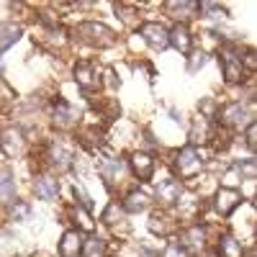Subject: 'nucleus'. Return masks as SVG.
<instances>
[{
	"label": "nucleus",
	"mask_w": 257,
	"mask_h": 257,
	"mask_svg": "<svg viewBox=\"0 0 257 257\" xmlns=\"http://www.w3.org/2000/svg\"><path fill=\"white\" fill-rule=\"evenodd\" d=\"M247 147L254 152V147H257V126H254V121L252 123H247Z\"/></svg>",
	"instance_id": "nucleus-31"
},
{
	"label": "nucleus",
	"mask_w": 257,
	"mask_h": 257,
	"mask_svg": "<svg viewBox=\"0 0 257 257\" xmlns=\"http://www.w3.org/2000/svg\"><path fill=\"white\" fill-rule=\"evenodd\" d=\"M34 190H36V196L41 201H54L57 193H59V183L52 175H39L36 183H34Z\"/></svg>",
	"instance_id": "nucleus-14"
},
{
	"label": "nucleus",
	"mask_w": 257,
	"mask_h": 257,
	"mask_svg": "<svg viewBox=\"0 0 257 257\" xmlns=\"http://www.w3.org/2000/svg\"><path fill=\"white\" fill-rule=\"evenodd\" d=\"M0 147H3V152L8 157H18L21 149H24V134L18 128H6L3 137H0Z\"/></svg>",
	"instance_id": "nucleus-13"
},
{
	"label": "nucleus",
	"mask_w": 257,
	"mask_h": 257,
	"mask_svg": "<svg viewBox=\"0 0 257 257\" xmlns=\"http://www.w3.org/2000/svg\"><path fill=\"white\" fill-rule=\"evenodd\" d=\"M201 108H203V113H208V116H211V113H213V103H211V100H206V103L201 105Z\"/></svg>",
	"instance_id": "nucleus-33"
},
{
	"label": "nucleus",
	"mask_w": 257,
	"mask_h": 257,
	"mask_svg": "<svg viewBox=\"0 0 257 257\" xmlns=\"http://www.w3.org/2000/svg\"><path fill=\"white\" fill-rule=\"evenodd\" d=\"M167 8H170V13H173V18H180V24L185 18L198 13V3H188V0H183V3H167Z\"/></svg>",
	"instance_id": "nucleus-21"
},
{
	"label": "nucleus",
	"mask_w": 257,
	"mask_h": 257,
	"mask_svg": "<svg viewBox=\"0 0 257 257\" xmlns=\"http://www.w3.org/2000/svg\"><path fill=\"white\" fill-rule=\"evenodd\" d=\"M175 226H178V224L170 219L165 211H155L152 216H149V231H152V234H160V237H167V234H173Z\"/></svg>",
	"instance_id": "nucleus-15"
},
{
	"label": "nucleus",
	"mask_w": 257,
	"mask_h": 257,
	"mask_svg": "<svg viewBox=\"0 0 257 257\" xmlns=\"http://www.w3.org/2000/svg\"><path fill=\"white\" fill-rule=\"evenodd\" d=\"M16 198V180H13V173L8 167L0 170V203H13Z\"/></svg>",
	"instance_id": "nucleus-16"
},
{
	"label": "nucleus",
	"mask_w": 257,
	"mask_h": 257,
	"mask_svg": "<svg viewBox=\"0 0 257 257\" xmlns=\"http://www.w3.org/2000/svg\"><path fill=\"white\" fill-rule=\"evenodd\" d=\"M211 139V128H208V123L201 118V121H196V126H193V132H190V142L193 144H198V142H208Z\"/></svg>",
	"instance_id": "nucleus-28"
},
{
	"label": "nucleus",
	"mask_w": 257,
	"mask_h": 257,
	"mask_svg": "<svg viewBox=\"0 0 257 257\" xmlns=\"http://www.w3.org/2000/svg\"><path fill=\"white\" fill-rule=\"evenodd\" d=\"M128 167H132V173L139 180H152V175H155V160L147 152H134L132 160H128Z\"/></svg>",
	"instance_id": "nucleus-6"
},
{
	"label": "nucleus",
	"mask_w": 257,
	"mask_h": 257,
	"mask_svg": "<svg viewBox=\"0 0 257 257\" xmlns=\"http://www.w3.org/2000/svg\"><path fill=\"white\" fill-rule=\"evenodd\" d=\"M75 224H77L82 231H88V234H93V229H95V224H93V219H90V213L85 211L82 206H75Z\"/></svg>",
	"instance_id": "nucleus-27"
},
{
	"label": "nucleus",
	"mask_w": 257,
	"mask_h": 257,
	"mask_svg": "<svg viewBox=\"0 0 257 257\" xmlns=\"http://www.w3.org/2000/svg\"><path fill=\"white\" fill-rule=\"evenodd\" d=\"M29 203H18V206H13V219H24V216H29Z\"/></svg>",
	"instance_id": "nucleus-32"
},
{
	"label": "nucleus",
	"mask_w": 257,
	"mask_h": 257,
	"mask_svg": "<svg viewBox=\"0 0 257 257\" xmlns=\"http://www.w3.org/2000/svg\"><path fill=\"white\" fill-rule=\"evenodd\" d=\"M34 257H36V254H34ZM39 257H44V254H39Z\"/></svg>",
	"instance_id": "nucleus-34"
},
{
	"label": "nucleus",
	"mask_w": 257,
	"mask_h": 257,
	"mask_svg": "<svg viewBox=\"0 0 257 257\" xmlns=\"http://www.w3.org/2000/svg\"><path fill=\"white\" fill-rule=\"evenodd\" d=\"M75 80H77V85H80L85 93L98 90V88H100V82H103L98 67H95L93 62H88V59H82V62L75 64Z\"/></svg>",
	"instance_id": "nucleus-3"
},
{
	"label": "nucleus",
	"mask_w": 257,
	"mask_h": 257,
	"mask_svg": "<svg viewBox=\"0 0 257 257\" xmlns=\"http://www.w3.org/2000/svg\"><path fill=\"white\" fill-rule=\"evenodd\" d=\"M113 8H116V13L121 16V21H123L126 26H137V24H139V16H137V8H134V6H123V3H116Z\"/></svg>",
	"instance_id": "nucleus-24"
},
{
	"label": "nucleus",
	"mask_w": 257,
	"mask_h": 257,
	"mask_svg": "<svg viewBox=\"0 0 257 257\" xmlns=\"http://www.w3.org/2000/svg\"><path fill=\"white\" fill-rule=\"evenodd\" d=\"M219 254L221 257H244V247L234 237H221L219 239Z\"/></svg>",
	"instance_id": "nucleus-20"
},
{
	"label": "nucleus",
	"mask_w": 257,
	"mask_h": 257,
	"mask_svg": "<svg viewBox=\"0 0 257 257\" xmlns=\"http://www.w3.org/2000/svg\"><path fill=\"white\" fill-rule=\"evenodd\" d=\"M167 44H173L180 54H188L190 47H193V39H190V31L185 24H175L173 29L167 31Z\"/></svg>",
	"instance_id": "nucleus-10"
},
{
	"label": "nucleus",
	"mask_w": 257,
	"mask_h": 257,
	"mask_svg": "<svg viewBox=\"0 0 257 257\" xmlns=\"http://www.w3.org/2000/svg\"><path fill=\"white\" fill-rule=\"evenodd\" d=\"M77 34L85 44L105 49V47H113L116 44V31L108 29L105 24H98V21H85V24L77 26Z\"/></svg>",
	"instance_id": "nucleus-1"
},
{
	"label": "nucleus",
	"mask_w": 257,
	"mask_h": 257,
	"mask_svg": "<svg viewBox=\"0 0 257 257\" xmlns=\"http://www.w3.org/2000/svg\"><path fill=\"white\" fill-rule=\"evenodd\" d=\"M221 70H224V80L229 82V85H237V82H242L244 77V70H242V62H239V57H237V52H234V47H224V52H221Z\"/></svg>",
	"instance_id": "nucleus-4"
},
{
	"label": "nucleus",
	"mask_w": 257,
	"mask_h": 257,
	"mask_svg": "<svg viewBox=\"0 0 257 257\" xmlns=\"http://www.w3.org/2000/svg\"><path fill=\"white\" fill-rule=\"evenodd\" d=\"M173 165H175V173L183 180H193L196 175H201V170H203V160L196 152V147H183L180 152H175V162Z\"/></svg>",
	"instance_id": "nucleus-2"
},
{
	"label": "nucleus",
	"mask_w": 257,
	"mask_h": 257,
	"mask_svg": "<svg viewBox=\"0 0 257 257\" xmlns=\"http://www.w3.org/2000/svg\"><path fill=\"white\" fill-rule=\"evenodd\" d=\"M180 196H183V185L178 180H160V185H157V201L160 203L173 206L180 201Z\"/></svg>",
	"instance_id": "nucleus-12"
},
{
	"label": "nucleus",
	"mask_w": 257,
	"mask_h": 257,
	"mask_svg": "<svg viewBox=\"0 0 257 257\" xmlns=\"http://www.w3.org/2000/svg\"><path fill=\"white\" fill-rule=\"evenodd\" d=\"M121 221H123L121 206H118V203H108V208L103 211V224H108V226H118Z\"/></svg>",
	"instance_id": "nucleus-26"
},
{
	"label": "nucleus",
	"mask_w": 257,
	"mask_h": 257,
	"mask_svg": "<svg viewBox=\"0 0 257 257\" xmlns=\"http://www.w3.org/2000/svg\"><path fill=\"white\" fill-rule=\"evenodd\" d=\"M21 26H16V24H3L0 26V52H6V49H11L16 41L21 39Z\"/></svg>",
	"instance_id": "nucleus-19"
},
{
	"label": "nucleus",
	"mask_w": 257,
	"mask_h": 257,
	"mask_svg": "<svg viewBox=\"0 0 257 257\" xmlns=\"http://www.w3.org/2000/svg\"><path fill=\"white\" fill-rule=\"evenodd\" d=\"M147 206H149V198H147V193H142V190H132L123 198V211H128V213L147 211Z\"/></svg>",
	"instance_id": "nucleus-18"
},
{
	"label": "nucleus",
	"mask_w": 257,
	"mask_h": 257,
	"mask_svg": "<svg viewBox=\"0 0 257 257\" xmlns=\"http://www.w3.org/2000/svg\"><path fill=\"white\" fill-rule=\"evenodd\" d=\"M239 62H242V70L247 67L249 72H257V54H254L252 49H249V52H247V54H244V57H242Z\"/></svg>",
	"instance_id": "nucleus-30"
},
{
	"label": "nucleus",
	"mask_w": 257,
	"mask_h": 257,
	"mask_svg": "<svg viewBox=\"0 0 257 257\" xmlns=\"http://www.w3.org/2000/svg\"><path fill=\"white\" fill-rule=\"evenodd\" d=\"M142 36L149 47L155 49H165L167 47V29L162 24H155V21H149V24H142Z\"/></svg>",
	"instance_id": "nucleus-9"
},
{
	"label": "nucleus",
	"mask_w": 257,
	"mask_h": 257,
	"mask_svg": "<svg viewBox=\"0 0 257 257\" xmlns=\"http://www.w3.org/2000/svg\"><path fill=\"white\" fill-rule=\"evenodd\" d=\"M162 257H188V249L183 247V242H170L162 252Z\"/></svg>",
	"instance_id": "nucleus-29"
},
{
	"label": "nucleus",
	"mask_w": 257,
	"mask_h": 257,
	"mask_svg": "<svg viewBox=\"0 0 257 257\" xmlns=\"http://www.w3.org/2000/svg\"><path fill=\"white\" fill-rule=\"evenodd\" d=\"M252 108H247V105L242 103H229L226 108L219 111V121L224 126H242V123H252Z\"/></svg>",
	"instance_id": "nucleus-5"
},
{
	"label": "nucleus",
	"mask_w": 257,
	"mask_h": 257,
	"mask_svg": "<svg viewBox=\"0 0 257 257\" xmlns=\"http://www.w3.org/2000/svg\"><path fill=\"white\" fill-rule=\"evenodd\" d=\"M49 160H52V165H54L57 170H67V167L72 165V152H70L64 144L54 142V144L49 147Z\"/></svg>",
	"instance_id": "nucleus-17"
},
{
	"label": "nucleus",
	"mask_w": 257,
	"mask_h": 257,
	"mask_svg": "<svg viewBox=\"0 0 257 257\" xmlns=\"http://www.w3.org/2000/svg\"><path fill=\"white\" fill-rule=\"evenodd\" d=\"M239 203H242V193L237 188H226V185L219 188V193H216V211L221 213V216H229Z\"/></svg>",
	"instance_id": "nucleus-7"
},
{
	"label": "nucleus",
	"mask_w": 257,
	"mask_h": 257,
	"mask_svg": "<svg viewBox=\"0 0 257 257\" xmlns=\"http://www.w3.org/2000/svg\"><path fill=\"white\" fill-rule=\"evenodd\" d=\"M75 116H77V111L72 108L67 100L57 98V100L52 103V118H54V126H59V128H70V126L77 121Z\"/></svg>",
	"instance_id": "nucleus-8"
},
{
	"label": "nucleus",
	"mask_w": 257,
	"mask_h": 257,
	"mask_svg": "<svg viewBox=\"0 0 257 257\" xmlns=\"http://www.w3.org/2000/svg\"><path fill=\"white\" fill-rule=\"evenodd\" d=\"M82 254L85 257H105V242L100 237H90L88 242H82Z\"/></svg>",
	"instance_id": "nucleus-22"
},
{
	"label": "nucleus",
	"mask_w": 257,
	"mask_h": 257,
	"mask_svg": "<svg viewBox=\"0 0 257 257\" xmlns=\"http://www.w3.org/2000/svg\"><path fill=\"white\" fill-rule=\"evenodd\" d=\"M203 239H206V231H203L201 226H190V229L185 231V244H188V247L201 249V247H203ZM185 244H183V247H185Z\"/></svg>",
	"instance_id": "nucleus-25"
},
{
	"label": "nucleus",
	"mask_w": 257,
	"mask_h": 257,
	"mask_svg": "<svg viewBox=\"0 0 257 257\" xmlns=\"http://www.w3.org/2000/svg\"><path fill=\"white\" fill-rule=\"evenodd\" d=\"M59 254L62 257H77V254H82V237H80L77 229H70V231L62 234V239H59Z\"/></svg>",
	"instance_id": "nucleus-11"
},
{
	"label": "nucleus",
	"mask_w": 257,
	"mask_h": 257,
	"mask_svg": "<svg viewBox=\"0 0 257 257\" xmlns=\"http://www.w3.org/2000/svg\"><path fill=\"white\" fill-rule=\"evenodd\" d=\"M100 173H103V178L105 180H118L121 178V173H123V167H121V162L118 160H105L103 165H100Z\"/></svg>",
	"instance_id": "nucleus-23"
}]
</instances>
